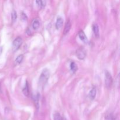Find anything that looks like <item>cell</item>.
Segmentation results:
<instances>
[{"label":"cell","mask_w":120,"mask_h":120,"mask_svg":"<svg viewBox=\"0 0 120 120\" xmlns=\"http://www.w3.org/2000/svg\"><path fill=\"white\" fill-rule=\"evenodd\" d=\"M23 59V55H19L15 59V63L16 64H20L21 62H22Z\"/></svg>","instance_id":"4fadbf2b"},{"label":"cell","mask_w":120,"mask_h":120,"mask_svg":"<svg viewBox=\"0 0 120 120\" xmlns=\"http://www.w3.org/2000/svg\"><path fill=\"white\" fill-rule=\"evenodd\" d=\"M22 43V39L21 37H17L14 41L12 43V50L14 52L17 50Z\"/></svg>","instance_id":"277c9868"},{"label":"cell","mask_w":120,"mask_h":120,"mask_svg":"<svg viewBox=\"0 0 120 120\" xmlns=\"http://www.w3.org/2000/svg\"><path fill=\"white\" fill-rule=\"evenodd\" d=\"M112 78L111 75L109 71H105V85L107 88L109 89L111 87L112 84Z\"/></svg>","instance_id":"3957f363"},{"label":"cell","mask_w":120,"mask_h":120,"mask_svg":"<svg viewBox=\"0 0 120 120\" xmlns=\"http://www.w3.org/2000/svg\"><path fill=\"white\" fill-rule=\"evenodd\" d=\"M53 120H63V118L59 112H56L53 115Z\"/></svg>","instance_id":"5bb4252c"},{"label":"cell","mask_w":120,"mask_h":120,"mask_svg":"<svg viewBox=\"0 0 120 120\" xmlns=\"http://www.w3.org/2000/svg\"><path fill=\"white\" fill-rule=\"evenodd\" d=\"M79 38L80 39L81 41H83L84 43H88L87 37L85 33H84L83 30H80V31L79 32Z\"/></svg>","instance_id":"5b68a950"},{"label":"cell","mask_w":120,"mask_h":120,"mask_svg":"<svg viewBox=\"0 0 120 120\" xmlns=\"http://www.w3.org/2000/svg\"><path fill=\"white\" fill-rule=\"evenodd\" d=\"M34 98V101H35V104H36V106L37 107V108L38 109L39 107L38 103H39V94H38L36 95V96H35Z\"/></svg>","instance_id":"e0dca14e"},{"label":"cell","mask_w":120,"mask_h":120,"mask_svg":"<svg viewBox=\"0 0 120 120\" xmlns=\"http://www.w3.org/2000/svg\"><path fill=\"white\" fill-rule=\"evenodd\" d=\"M23 93L25 96H29V85H28V82H26V84L25 87L23 89Z\"/></svg>","instance_id":"30bf717a"},{"label":"cell","mask_w":120,"mask_h":120,"mask_svg":"<svg viewBox=\"0 0 120 120\" xmlns=\"http://www.w3.org/2000/svg\"><path fill=\"white\" fill-rule=\"evenodd\" d=\"M76 56L80 60H83L86 56V50L83 47H80L76 50Z\"/></svg>","instance_id":"7a4b0ae2"},{"label":"cell","mask_w":120,"mask_h":120,"mask_svg":"<svg viewBox=\"0 0 120 120\" xmlns=\"http://www.w3.org/2000/svg\"><path fill=\"white\" fill-rule=\"evenodd\" d=\"M70 70H71V71L72 72V73H76V71H77V66L75 62H71L70 65Z\"/></svg>","instance_id":"7c38bea8"},{"label":"cell","mask_w":120,"mask_h":120,"mask_svg":"<svg viewBox=\"0 0 120 120\" xmlns=\"http://www.w3.org/2000/svg\"><path fill=\"white\" fill-rule=\"evenodd\" d=\"M0 92H1V88H0Z\"/></svg>","instance_id":"44dd1931"},{"label":"cell","mask_w":120,"mask_h":120,"mask_svg":"<svg viewBox=\"0 0 120 120\" xmlns=\"http://www.w3.org/2000/svg\"><path fill=\"white\" fill-rule=\"evenodd\" d=\"M93 30L94 34L96 38H98L100 36V33H99V27L97 23H94L93 25Z\"/></svg>","instance_id":"ba28073f"},{"label":"cell","mask_w":120,"mask_h":120,"mask_svg":"<svg viewBox=\"0 0 120 120\" xmlns=\"http://www.w3.org/2000/svg\"><path fill=\"white\" fill-rule=\"evenodd\" d=\"M70 29H71V22H70V20H68L66 23L65 26H64V30H63V35H66L69 33L70 31Z\"/></svg>","instance_id":"8992f818"},{"label":"cell","mask_w":120,"mask_h":120,"mask_svg":"<svg viewBox=\"0 0 120 120\" xmlns=\"http://www.w3.org/2000/svg\"><path fill=\"white\" fill-rule=\"evenodd\" d=\"M63 120H67L66 119V118H63Z\"/></svg>","instance_id":"ffe728a7"},{"label":"cell","mask_w":120,"mask_h":120,"mask_svg":"<svg viewBox=\"0 0 120 120\" xmlns=\"http://www.w3.org/2000/svg\"><path fill=\"white\" fill-rule=\"evenodd\" d=\"M36 3L41 8H43L46 5V2L45 1H36Z\"/></svg>","instance_id":"2e32d148"},{"label":"cell","mask_w":120,"mask_h":120,"mask_svg":"<svg viewBox=\"0 0 120 120\" xmlns=\"http://www.w3.org/2000/svg\"><path fill=\"white\" fill-rule=\"evenodd\" d=\"M11 18H12V22H14L16 21V18H17V14L15 11H13L11 13Z\"/></svg>","instance_id":"9a60e30c"},{"label":"cell","mask_w":120,"mask_h":120,"mask_svg":"<svg viewBox=\"0 0 120 120\" xmlns=\"http://www.w3.org/2000/svg\"><path fill=\"white\" fill-rule=\"evenodd\" d=\"M97 93V89L96 87H93L89 92V98H90L91 100H93L95 98Z\"/></svg>","instance_id":"9c48e42d"},{"label":"cell","mask_w":120,"mask_h":120,"mask_svg":"<svg viewBox=\"0 0 120 120\" xmlns=\"http://www.w3.org/2000/svg\"><path fill=\"white\" fill-rule=\"evenodd\" d=\"M49 76H50V73H49L48 69H44L42 71V73L41 74L39 79V87L41 90H43L44 89L45 86H46L48 81V79H49Z\"/></svg>","instance_id":"6da1fadb"},{"label":"cell","mask_w":120,"mask_h":120,"mask_svg":"<svg viewBox=\"0 0 120 120\" xmlns=\"http://www.w3.org/2000/svg\"><path fill=\"white\" fill-rule=\"evenodd\" d=\"M63 25V20L62 19V17L60 16H59L57 18V20H56V24H55V26H56V28L57 29H59L60 28H61L62 27Z\"/></svg>","instance_id":"52a82bcc"},{"label":"cell","mask_w":120,"mask_h":120,"mask_svg":"<svg viewBox=\"0 0 120 120\" xmlns=\"http://www.w3.org/2000/svg\"><path fill=\"white\" fill-rule=\"evenodd\" d=\"M40 21H39V19H35L32 22V28L33 29L36 30V29H38L40 26Z\"/></svg>","instance_id":"8fae6325"},{"label":"cell","mask_w":120,"mask_h":120,"mask_svg":"<svg viewBox=\"0 0 120 120\" xmlns=\"http://www.w3.org/2000/svg\"><path fill=\"white\" fill-rule=\"evenodd\" d=\"M105 120H114L113 118H112V116L111 114H107L105 116Z\"/></svg>","instance_id":"ac0fdd59"},{"label":"cell","mask_w":120,"mask_h":120,"mask_svg":"<svg viewBox=\"0 0 120 120\" xmlns=\"http://www.w3.org/2000/svg\"><path fill=\"white\" fill-rule=\"evenodd\" d=\"M21 19H22V20H26L27 19L26 15L25 14H24V13L22 12V14H21Z\"/></svg>","instance_id":"d6986e66"}]
</instances>
